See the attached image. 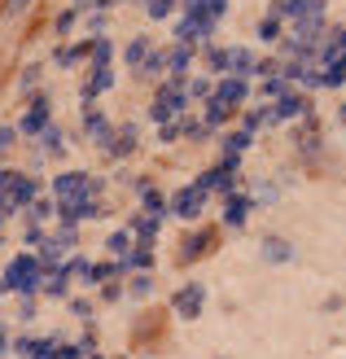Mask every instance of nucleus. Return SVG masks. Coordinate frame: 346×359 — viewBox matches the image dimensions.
Instances as JSON below:
<instances>
[{
	"mask_svg": "<svg viewBox=\"0 0 346 359\" xmlns=\"http://www.w3.org/2000/svg\"><path fill=\"white\" fill-rule=\"evenodd\" d=\"M44 285V263L35 250H22V255L5 259V272H0V298H35Z\"/></svg>",
	"mask_w": 346,
	"mask_h": 359,
	"instance_id": "1",
	"label": "nucleus"
},
{
	"mask_svg": "<svg viewBox=\"0 0 346 359\" xmlns=\"http://www.w3.org/2000/svg\"><path fill=\"white\" fill-rule=\"evenodd\" d=\"M13 128H18V136H27V140H35L40 132H48L53 128V101H48V93H35Z\"/></svg>",
	"mask_w": 346,
	"mask_h": 359,
	"instance_id": "2",
	"label": "nucleus"
},
{
	"mask_svg": "<svg viewBox=\"0 0 346 359\" xmlns=\"http://www.w3.org/2000/svg\"><path fill=\"white\" fill-rule=\"evenodd\" d=\"M180 83H185V79H180ZM180 83H167V88H162V93L154 97V118H158V123H171V118H180V114H185V101H189V93H185Z\"/></svg>",
	"mask_w": 346,
	"mask_h": 359,
	"instance_id": "3",
	"label": "nucleus"
},
{
	"mask_svg": "<svg viewBox=\"0 0 346 359\" xmlns=\"http://www.w3.org/2000/svg\"><path fill=\"white\" fill-rule=\"evenodd\" d=\"M202 206H206V189H202V184H189V189H180V193L171 197V210L180 215V219L202 215Z\"/></svg>",
	"mask_w": 346,
	"mask_h": 359,
	"instance_id": "4",
	"label": "nucleus"
},
{
	"mask_svg": "<svg viewBox=\"0 0 346 359\" xmlns=\"http://www.w3.org/2000/svg\"><path fill=\"white\" fill-rule=\"evenodd\" d=\"M53 62H58V66H88V62H93V40H75V44H58V48H53Z\"/></svg>",
	"mask_w": 346,
	"mask_h": 359,
	"instance_id": "5",
	"label": "nucleus"
},
{
	"mask_svg": "<svg viewBox=\"0 0 346 359\" xmlns=\"http://www.w3.org/2000/svg\"><path fill=\"white\" fill-rule=\"evenodd\" d=\"M101 145H105V154H110V158H127V154H132V145H136V128H132V123H123V128H114V132L101 136Z\"/></svg>",
	"mask_w": 346,
	"mask_h": 359,
	"instance_id": "6",
	"label": "nucleus"
},
{
	"mask_svg": "<svg viewBox=\"0 0 346 359\" xmlns=\"http://www.w3.org/2000/svg\"><path fill=\"white\" fill-rule=\"evenodd\" d=\"M110 83H114V70H110V66H101V62H88V79H84V88H79V93H84V101H93V97H97V93H105Z\"/></svg>",
	"mask_w": 346,
	"mask_h": 359,
	"instance_id": "7",
	"label": "nucleus"
},
{
	"mask_svg": "<svg viewBox=\"0 0 346 359\" xmlns=\"http://www.w3.org/2000/svg\"><path fill=\"white\" fill-rule=\"evenodd\" d=\"M202 294H206V290H202V285H185V290H180V294H175V311L193 320L197 311H202V302H206Z\"/></svg>",
	"mask_w": 346,
	"mask_h": 359,
	"instance_id": "8",
	"label": "nucleus"
},
{
	"mask_svg": "<svg viewBox=\"0 0 346 359\" xmlns=\"http://www.w3.org/2000/svg\"><path fill=\"white\" fill-rule=\"evenodd\" d=\"M58 351H62V337L58 333H44V337L31 333V355L27 359H58Z\"/></svg>",
	"mask_w": 346,
	"mask_h": 359,
	"instance_id": "9",
	"label": "nucleus"
},
{
	"mask_svg": "<svg viewBox=\"0 0 346 359\" xmlns=\"http://www.w3.org/2000/svg\"><path fill=\"white\" fill-rule=\"evenodd\" d=\"M44 83V66L40 62H27L22 70H18V93H27V97H35V88Z\"/></svg>",
	"mask_w": 346,
	"mask_h": 359,
	"instance_id": "10",
	"label": "nucleus"
},
{
	"mask_svg": "<svg viewBox=\"0 0 346 359\" xmlns=\"http://www.w3.org/2000/svg\"><path fill=\"white\" fill-rule=\"evenodd\" d=\"M53 215H58V202L53 197H35V202L27 206V219H31V228H44Z\"/></svg>",
	"mask_w": 346,
	"mask_h": 359,
	"instance_id": "11",
	"label": "nucleus"
},
{
	"mask_svg": "<svg viewBox=\"0 0 346 359\" xmlns=\"http://www.w3.org/2000/svg\"><path fill=\"white\" fill-rule=\"evenodd\" d=\"M75 22H84V5H66L58 18H53V31H58V35H70V31H75Z\"/></svg>",
	"mask_w": 346,
	"mask_h": 359,
	"instance_id": "12",
	"label": "nucleus"
},
{
	"mask_svg": "<svg viewBox=\"0 0 346 359\" xmlns=\"http://www.w3.org/2000/svg\"><path fill=\"white\" fill-rule=\"evenodd\" d=\"M162 62H167L171 70H180V75H185V70L193 66V48H189V44H175L171 53H162Z\"/></svg>",
	"mask_w": 346,
	"mask_h": 359,
	"instance_id": "13",
	"label": "nucleus"
},
{
	"mask_svg": "<svg viewBox=\"0 0 346 359\" xmlns=\"http://www.w3.org/2000/svg\"><path fill=\"white\" fill-rule=\"evenodd\" d=\"M246 215H250V197H241V193H237V197H228V206H224V224H241L246 219Z\"/></svg>",
	"mask_w": 346,
	"mask_h": 359,
	"instance_id": "14",
	"label": "nucleus"
},
{
	"mask_svg": "<svg viewBox=\"0 0 346 359\" xmlns=\"http://www.w3.org/2000/svg\"><path fill=\"white\" fill-rule=\"evenodd\" d=\"M84 132H93V136H105L110 128H105V114L97 110V105H88L84 110Z\"/></svg>",
	"mask_w": 346,
	"mask_h": 359,
	"instance_id": "15",
	"label": "nucleus"
},
{
	"mask_svg": "<svg viewBox=\"0 0 346 359\" xmlns=\"http://www.w3.org/2000/svg\"><path fill=\"white\" fill-rule=\"evenodd\" d=\"M202 57H206V66H211V70H228L232 48H202Z\"/></svg>",
	"mask_w": 346,
	"mask_h": 359,
	"instance_id": "16",
	"label": "nucleus"
},
{
	"mask_svg": "<svg viewBox=\"0 0 346 359\" xmlns=\"http://www.w3.org/2000/svg\"><path fill=\"white\" fill-rule=\"evenodd\" d=\"M18 140H22V136H18L13 123H0V154H9V149L18 145Z\"/></svg>",
	"mask_w": 346,
	"mask_h": 359,
	"instance_id": "17",
	"label": "nucleus"
},
{
	"mask_svg": "<svg viewBox=\"0 0 346 359\" xmlns=\"http://www.w3.org/2000/svg\"><path fill=\"white\" fill-rule=\"evenodd\" d=\"M13 316H18V325H31V320H35V298H18Z\"/></svg>",
	"mask_w": 346,
	"mask_h": 359,
	"instance_id": "18",
	"label": "nucleus"
},
{
	"mask_svg": "<svg viewBox=\"0 0 346 359\" xmlns=\"http://www.w3.org/2000/svg\"><path fill=\"white\" fill-rule=\"evenodd\" d=\"M263 255H267L272 263H281V259H289V245H285V241H277V237H272V241H263Z\"/></svg>",
	"mask_w": 346,
	"mask_h": 359,
	"instance_id": "19",
	"label": "nucleus"
},
{
	"mask_svg": "<svg viewBox=\"0 0 346 359\" xmlns=\"http://www.w3.org/2000/svg\"><path fill=\"white\" fill-rule=\"evenodd\" d=\"M277 35H281V18H263V22H259V40H277Z\"/></svg>",
	"mask_w": 346,
	"mask_h": 359,
	"instance_id": "20",
	"label": "nucleus"
},
{
	"mask_svg": "<svg viewBox=\"0 0 346 359\" xmlns=\"http://www.w3.org/2000/svg\"><path fill=\"white\" fill-rule=\"evenodd\" d=\"M105 245H110L114 255H127V250H132V232H114V237L105 241Z\"/></svg>",
	"mask_w": 346,
	"mask_h": 359,
	"instance_id": "21",
	"label": "nucleus"
},
{
	"mask_svg": "<svg viewBox=\"0 0 346 359\" xmlns=\"http://www.w3.org/2000/svg\"><path fill=\"white\" fill-rule=\"evenodd\" d=\"M70 311H75L79 320H88V316H93V302H88V298H70Z\"/></svg>",
	"mask_w": 346,
	"mask_h": 359,
	"instance_id": "22",
	"label": "nucleus"
},
{
	"mask_svg": "<svg viewBox=\"0 0 346 359\" xmlns=\"http://www.w3.org/2000/svg\"><path fill=\"white\" fill-rule=\"evenodd\" d=\"M149 290H154V280H149V276H136V280H132V294H136V298H145Z\"/></svg>",
	"mask_w": 346,
	"mask_h": 359,
	"instance_id": "23",
	"label": "nucleus"
},
{
	"mask_svg": "<svg viewBox=\"0 0 346 359\" xmlns=\"http://www.w3.org/2000/svg\"><path fill=\"white\" fill-rule=\"evenodd\" d=\"M27 5H31V0H5V18H18Z\"/></svg>",
	"mask_w": 346,
	"mask_h": 359,
	"instance_id": "24",
	"label": "nucleus"
},
{
	"mask_svg": "<svg viewBox=\"0 0 346 359\" xmlns=\"http://www.w3.org/2000/svg\"><path fill=\"white\" fill-rule=\"evenodd\" d=\"M9 342H13V337H9V329H5V320H0V359L9 355Z\"/></svg>",
	"mask_w": 346,
	"mask_h": 359,
	"instance_id": "25",
	"label": "nucleus"
},
{
	"mask_svg": "<svg viewBox=\"0 0 346 359\" xmlns=\"http://www.w3.org/2000/svg\"><path fill=\"white\" fill-rule=\"evenodd\" d=\"M5 224H9V219H5V215H0V232H5Z\"/></svg>",
	"mask_w": 346,
	"mask_h": 359,
	"instance_id": "26",
	"label": "nucleus"
},
{
	"mask_svg": "<svg viewBox=\"0 0 346 359\" xmlns=\"http://www.w3.org/2000/svg\"><path fill=\"white\" fill-rule=\"evenodd\" d=\"M70 5H88V0H70Z\"/></svg>",
	"mask_w": 346,
	"mask_h": 359,
	"instance_id": "27",
	"label": "nucleus"
}]
</instances>
